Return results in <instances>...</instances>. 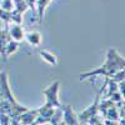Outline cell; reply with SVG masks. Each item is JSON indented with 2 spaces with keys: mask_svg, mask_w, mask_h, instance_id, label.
Returning a JSON list of instances; mask_svg holds the SVG:
<instances>
[{
  "mask_svg": "<svg viewBox=\"0 0 125 125\" xmlns=\"http://www.w3.org/2000/svg\"><path fill=\"white\" fill-rule=\"evenodd\" d=\"M58 86H59V81H55L53 85H50L49 89L44 90L43 93L48 96V103H46V106H51V105H55L59 106V101L56 98V94H58Z\"/></svg>",
  "mask_w": 125,
  "mask_h": 125,
  "instance_id": "6da1fadb",
  "label": "cell"
},
{
  "mask_svg": "<svg viewBox=\"0 0 125 125\" xmlns=\"http://www.w3.org/2000/svg\"><path fill=\"white\" fill-rule=\"evenodd\" d=\"M26 39H28V41H29L31 45H39L40 44V40H41V36H40L39 33L33 31V33H29L26 35Z\"/></svg>",
  "mask_w": 125,
  "mask_h": 125,
  "instance_id": "7a4b0ae2",
  "label": "cell"
},
{
  "mask_svg": "<svg viewBox=\"0 0 125 125\" xmlns=\"http://www.w3.org/2000/svg\"><path fill=\"white\" fill-rule=\"evenodd\" d=\"M40 55L43 56L49 64H56L58 62V60H56V56L54 55V54H51V53H49V51H46V50H43V51H40Z\"/></svg>",
  "mask_w": 125,
  "mask_h": 125,
  "instance_id": "3957f363",
  "label": "cell"
},
{
  "mask_svg": "<svg viewBox=\"0 0 125 125\" xmlns=\"http://www.w3.org/2000/svg\"><path fill=\"white\" fill-rule=\"evenodd\" d=\"M75 116L73 115V111L69 109V106H65V120L69 125H78L76 119H74Z\"/></svg>",
  "mask_w": 125,
  "mask_h": 125,
  "instance_id": "277c9868",
  "label": "cell"
},
{
  "mask_svg": "<svg viewBox=\"0 0 125 125\" xmlns=\"http://www.w3.org/2000/svg\"><path fill=\"white\" fill-rule=\"evenodd\" d=\"M18 48V45L15 43H10L9 44V48H8V53H6V56H9L10 54H11V51H15Z\"/></svg>",
  "mask_w": 125,
  "mask_h": 125,
  "instance_id": "5b68a950",
  "label": "cell"
},
{
  "mask_svg": "<svg viewBox=\"0 0 125 125\" xmlns=\"http://www.w3.org/2000/svg\"><path fill=\"white\" fill-rule=\"evenodd\" d=\"M19 30H20V29H19V26H15V28H13V29H11V33H14V34H15V38H16L18 40H20V39L23 38V35H21V34H19Z\"/></svg>",
  "mask_w": 125,
  "mask_h": 125,
  "instance_id": "8992f818",
  "label": "cell"
}]
</instances>
